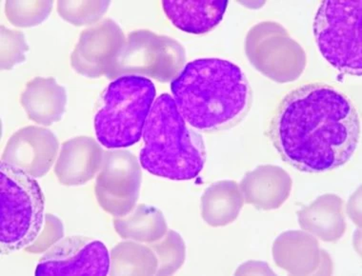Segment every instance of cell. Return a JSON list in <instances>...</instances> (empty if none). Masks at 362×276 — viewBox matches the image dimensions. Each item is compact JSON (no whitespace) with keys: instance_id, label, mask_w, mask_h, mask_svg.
<instances>
[{"instance_id":"obj_1","label":"cell","mask_w":362,"mask_h":276,"mask_svg":"<svg viewBox=\"0 0 362 276\" xmlns=\"http://www.w3.org/2000/svg\"><path fill=\"white\" fill-rule=\"evenodd\" d=\"M269 138L293 168L326 173L352 160L361 139V120L347 95L330 84L314 82L282 98Z\"/></svg>"},{"instance_id":"obj_2","label":"cell","mask_w":362,"mask_h":276,"mask_svg":"<svg viewBox=\"0 0 362 276\" xmlns=\"http://www.w3.org/2000/svg\"><path fill=\"white\" fill-rule=\"evenodd\" d=\"M171 91L185 121L204 133L231 129L247 116L253 101L241 68L221 59L189 62L172 81Z\"/></svg>"},{"instance_id":"obj_3","label":"cell","mask_w":362,"mask_h":276,"mask_svg":"<svg viewBox=\"0 0 362 276\" xmlns=\"http://www.w3.org/2000/svg\"><path fill=\"white\" fill-rule=\"evenodd\" d=\"M144 140L139 162L153 176L185 181L196 179L204 168L206 150L202 136L185 121L169 94L153 102Z\"/></svg>"},{"instance_id":"obj_4","label":"cell","mask_w":362,"mask_h":276,"mask_svg":"<svg viewBox=\"0 0 362 276\" xmlns=\"http://www.w3.org/2000/svg\"><path fill=\"white\" fill-rule=\"evenodd\" d=\"M155 84L141 76H123L110 83L95 117L98 140L107 149L138 143L155 102Z\"/></svg>"},{"instance_id":"obj_5","label":"cell","mask_w":362,"mask_h":276,"mask_svg":"<svg viewBox=\"0 0 362 276\" xmlns=\"http://www.w3.org/2000/svg\"><path fill=\"white\" fill-rule=\"evenodd\" d=\"M0 247L10 254L30 247L42 231L45 198L35 177L10 164L0 167Z\"/></svg>"},{"instance_id":"obj_6","label":"cell","mask_w":362,"mask_h":276,"mask_svg":"<svg viewBox=\"0 0 362 276\" xmlns=\"http://www.w3.org/2000/svg\"><path fill=\"white\" fill-rule=\"evenodd\" d=\"M315 42L329 64L342 73H362V1L326 0L313 24Z\"/></svg>"},{"instance_id":"obj_7","label":"cell","mask_w":362,"mask_h":276,"mask_svg":"<svg viewBox=\"0 0 362 276\" xmlns=\"http://www.w3.org/2000/svg\"><path fill=\"white\" fill-rule=\"evenodd\" d=\"M185 62V49L177 41L147 30H139L129 35L124 47L106 76L115 79L144 75L168 81L180 72Z\"/></svg>"},{"instance_id":"obj_8","label":"cell","mask_w":362,"mask_h":276,"mask_svg":"<svg viewBox=\"0 0 362 276\" xmlns=\"http://www.w3.org/2000/svg\"><path fill=\"white\" fill-rule=\"evenodd\" d=\"M141 184L138 160L130 152H106L95 181V196L101 208L117 217L130 214L136 206Z\"/></svg>"},{"instance_id":"obj_9","label":"cell","mask_w":362,"mask_h":276,"mask_svg":"<svg viewBox=\"0 0 362 276\" xmlns=\"http://www.w3.org/2000/svg\"><path fill=\"white\" fill-rule=\"evenodd\" d=\"M111 258L100 240L68 236L52 246L38 262L35 275H108Z\"/></svg>"},{"instance_id":"obj_10","label":"cell","mask_w":362,"mask_h":276,"mask_svg":"<svg viewBox=\"0 0 362 276\" xmlns=\"http://www.w3.org/2000/svg\"><path fill=\"white\" fill-rule=\"evenodd\" d=\"M122 29L111 18L85 29L71 54V64L79 75L90 78L107 75L124 47Z\"/></svg>"},{"instance_id":"obj_11","label":"cell","mask_w":362,"mask_h":276,"mask_svg":"<svg viewBox=\"0 0 362 276\" xmlns=\"http://www.w3.org/2000/svg\"><path fill=\"white\" fill-rule=\"evenodd\" d=\"M59 149L57 136L50 130L28 126L11 136L1 162L15 166L35 179H40L50 171Z\"/></svg>"},{"instance_id":"obj_12","label":"cell","mask_w":362,"mask_h":276,"mask_svg":"<svg viewBox=\"0 0 362 276\" xmlns=\"http://www.w3.org/2000/svg\"><path fill=\"white\" fill-rule=\"evenodd\" d=\"M104 152L94 138L78 136L62 144L54 174L62 185L81 186L100 171Z\"/></svg>"},{"instance_id":"obj_13","label":"cell","mask_w":362,"mask_h":276,"mask_svg":"<svg viewBox=\"0 0 362 276\" xmlns=\"http://www.w3.org/2000/svg\"><path fill=\"white\" fill-rule=\"evenodd\" d=\"M21 103L33 121L51 126L65 113L67 92L54 78H35L26 84Z\"/></svg>"},{"instance_id":"obj_14","label":"cell","mask_w":362,"mask_h":276,"mask_svg":"<svg viewBox=\"0 0 362 276\" xmlns=\"http://www.w3.org/2000/svg\"><path fill=\"white\" fill-rule=\"evenodd\" d=\"M229 2L227 0L181 1L165 0L163 9L174 26L188 34H206L223 19Z\"/></svg>"},{"instance_id":"obj_15","label":"cell","mask_w":362,"mask_h":276,"mask_svg":"<svg viewBox=\"0 0 362 276\" xmlns=\"http://www.w3.org/2000/svg\"><path fill=\"white\" fill-rule=\"evenodd\" d=\"M53 5V1H7L5 13L13 26L28 28L42 23Z\"/></svg>"},{"instance_id":"obj_16","label":"cell","mask_w":362,"mask_h":276,"mask_svg":"<svg viewBox=\"0 0 362 276\" xmlns=\"http://www.w3.org/2000/svg\"><path fill=\"white\" fill-rule=\"evenodd\" d=\"M110 4V1H59L57 12L73 25H89L103 18Z\"/></svg>"},{"instance_id":"obj_17","label":"cell","mask_w":362,"mask_h":276,"mask_svg":"<svg viewBox=\"0 0 362 276\" xmlns=\"http://www.w3.org/2000/svg\"><path fill=\"white\" fill-rule=\"evenodd\" d=\"M29 51L25 35L19 31L1 26V69L11 70L16 65L25 60V54Z\"/></svg>"},{"instance_id":"obj_18","label":"cell","mask_w":362,"mask_h":276,"mask_svg":"<svg viewBox=\"0 0 362 276\" xmlns=\"http://www.w3.org/2000/svg\"><path fill=\"white\" fill-rule=\"evenodd\" d=\"M63 237V226L62 221L53 215H47L45 217L42 231L40 232L37 240L26 250L31 253H38L48 251L49 248L59 242Z\"/></svg>"}]
</instances>
